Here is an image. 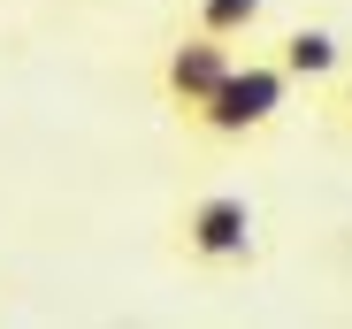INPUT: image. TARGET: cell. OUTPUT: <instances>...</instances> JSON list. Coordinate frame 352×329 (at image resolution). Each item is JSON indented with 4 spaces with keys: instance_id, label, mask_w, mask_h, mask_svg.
Returning <instances> with one entry per match:
<instances>
[{
    "instance_id": "1",
    "label": "cell",
    "mask_w": 352,
    "mask_h": 329,
    "mask_svg": "<svg viewBox=\"0 0 352 329\" xmlns=\"http://www.w3.org/2000/svg\"><path fill=\"white\" fill-rule=\"evenodd\" d=\"M283 92H291L283 62H238L214 84V100L192 115V131H207V138H253V131H268L283 115Z\"/></svg>"
},
{
    "instance_id": "2",
    "label": "cell",
    "mask_w": 352,
    "mask_h": 329,
    "mask_svg": "<svg viewBox=\"0 0 352 329\" xmlns=\"http://www.w3.org/2000/svg\"><path fill=\"white\" fill-rule=\"evenodd\" d=\"M176 245H184V260H199V268H238V260H253V207L238 192H207V199L184 207Z\"/></svg>"
},
{
    "instance_id": "3",
    "label": "cell",
    "mask_w": 352,
    "mask_h": 329,
    "mask_svg": "<svg viewBox=\"0 0 352 329\" xmlns=\"http://www.w3.org/2000/svg\"><path fill=\"white\" fill-rule=\"evenodd\" d=\"M230 46H238V38H214V31H199V23H192L184 38L161 54V100H168L184 123H192L199 107L214 100V84L238 69V54H230Z\"/></svg>"
},
{
    "instance_id": "4",
    "label": "cell",
    "mask_w": 352,
    "mask_h": 329,
    "mask_svg": "<svg viewBox=\"0 0 352 329\" xmlns=\"http://www.w3.org/2000/svg\"><path fill=\"white\" fill-rule=\"evenodd\" d=\"M276 62H283L291 77H329V69L344 62V38H337V31H307V23H299V31H283Z\"/></svg>"
},
{
    "instance_id": "5",
    "label": "cell",
    "mask_w": 352,
    "mask_h": 329,
    "mask_svg": "<svg viewBox=\"0 0 352 329\" xmlns=\"http://www.w3.org/2000/svg\"><path fill=\"white\" fill-rule=\"evenodd\" d=\"M261 8H268V0H199L192 23H199V31H214V38H253Z\"/></svg>"
},
{
    "instance_id": "6",
    "label": "cell",
    "mask_w": 352,
    "mask_h": 329,
    "mask_svg": "<svg viewBox=\"0 0 352 329\" xmlns=\"http://www.w3.org/2000/svg\"><path fill=\"white\" fill-rule=\"evenodd\" d=\"M337 115H344V123H352V84H344V92H337Z\"/></svg>"
}]
</instances>
